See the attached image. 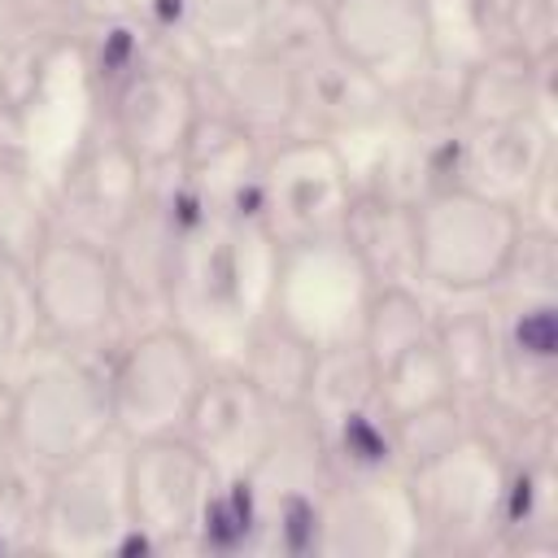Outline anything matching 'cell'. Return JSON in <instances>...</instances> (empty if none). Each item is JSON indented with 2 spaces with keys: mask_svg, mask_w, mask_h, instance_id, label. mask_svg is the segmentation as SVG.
I'll return each mask as SVG.
<instances>
[{
  "mask_svg": "<svg viewBox=\"0 0 558 558\" xmlns=\"http://www.w3.org/2000/svg\"><path fill=\"white\" fill-rule=\"evenodd\" d=\"M279 240L262 218L201 214L179 244L166 323H174L205 362H235L248 336L270 318Z\"/></svg>",
  "mask_w": 558,
  "mask_h": 558,
  "instance_id": "1",
  "label": "cell"
},
{
  "mask_svg": "<svg viewBox=\"0 0 558 558\" xmlns=\"http://www.w3.org/2000/svg\"><path fill=\"white\" fill-rule=\"evenodd\" d=\"M113 432L105 357L74 353L61 344H39L13 375V445L17 462L35 471H57Z\"/></svg>",
  "mask_w": 558,
  "mask_h": 558,
  "instance_id": "2",
  "label": "cell"
},
{
  "mask_svg": "<svg viewBox=\"0 0 558 558\" xmlns=\"http://www.w3.org/2000/svg\"><path fill=\"white\" fill-rule=\"evenodd\" d=\"M519 240V209L462 183L414 201V279L432 292H497L514 270Z\"/></svg>",
  "mask_w": 558,
  "mask_h": 558,
  "instance_id": "3",
  "label": "cell"
},
{
  "mask_svg": "<svg viewBox=\"0 0 558 558\" xmlns=\"http://www.w3.org/2000/svg\"><path fill=\"white\" fill-rule=\"evenodd\" d=\"M405 480L414 493L423 549L484 554L497 545L510 458L475 423L462 436H453L449 445H440L436 453L405 466Z\"/></svg>",
  "mask_w": 558,
  "mask_h": 558,
  "instance_id": "4",
  "label": "cell"
},
{
  "mask_svg": "<svg viewBox=\"0 0 558 558\" xmlns=\"http://www.w3.org/2000/svg\"><path fill=\"white\" fill-rule=\"evenodd\" d=\"M26 275L48 344L96 357H105V349L113 353L126 327V305L109 244L57 227L48 244L26 262Z\"/></svg>",
  "mask_w": 558,
  "mask_h": 558,
  "instance_id": "5",
  "label": "cell"
},
{
  "mask_svg": "<svg viewBox=\"0 0 558 558\" xmlns=\"http://www.w3.org/2000/svg\"><path fill=\"white\" fill-rule=\"evenodd\" d=\"M100 126V87L92 78L83 39L57 31L39 44L35 70L13 105L4 148H17L48 183L65 174L78 148Z\"/></svg>",
  "mask_w": 558,
  "mask_h": 558,
  "instance_id": "6",
  "label": "cell"
},
{
  "mask_svg": "<svg viewBox=\"0 0 558 558\" xmlns=\"http://www.w3.org/2000/svg\"><path fill=\"white\" fill-rule=\"evenodd\" d=\"M371 292H375V279L340 231L292 240V244H279L270 318L283 323L292 336H301L318 353L353 349Z\"/></svg>",
  "mask_w": 558,
  "mask_h": 558,
  "instance_id": "7",
  "label": "cell"
},
{
  "mask_svg": "<svg viewBox=\"0 0 558 558\" xmlns=\"http://www.w3.org/2000/svg\"><path fill=\"white\" fill-rule=\"evenodd\" d=\"M209 362L205 353L166 318L122 336L105 362L113 432L122 440L174 436L201 392Z\"/></svg>",
  "mask_w": 558,
  "mask_h": 558,
  "instance_id": "8",
  "label": "cell"
},
{
  "mask_svg": "<svg viewBox=\"0 0 558 558\" xmlns=\"http://www.w3.org/2000/svg\"><path fill=\"white\" fill-rule=\"evenodd\" d=\"M135 545L126 497V440L109 436L83 458L44 475L39 549L61 558L126 554Z\"/></svg>",
  "mask_w": 558,
  "mask_h": 558,
  "instance_id": "9",
  "label": "cell"
},
{
  "mask_svg": "<svg viewBox=\"0 0 558 558\" xmlns=\"http://www.w3.org/2000/svg\"><path fill=\"white\" fill-rule=\"evenodd\" d=\"M323 13H327L331 52L344 65L366 74L397 105L436 100L427 0H323Z\"/></svg>",
  "mask_w": 558,
  "mask_h": 558,
  "instance_id": "10",
  "label": "cell"
},
{
  "mask_svg": "<svg viewBox=\"0 0 558 558\" xmlns=\"http://www.w3.org/2000/svg\"><path fill=\"white\" fill-rule=\"evenodd\" d=\"M218 484V466L183 432L126 440V497L135 523L131 549H196V532Z\"/></svg>",
  "mask_w": 558,
  "mask_h": 558,
  "instance_id": "11",
  "label": "cell"
},
{
  "mask_svg": "<svg viewBox=\"0 0 558 558\" xmlns=\"http://www.w3.org/2000/svg\"><path fill=\"white\" fill-rule=\"evenodd\" d=\"M318 558H410L418 545V510L401 466L327 475L314 506Z\"/></svg>",
  "mask_w": 558,
  "mask_h": 558,
  "instance_id": "12",
  "label": "cell"
},
{
  "mask_svg": "<svg viewBox=\"0 0 558 558\" xmlns=\"http://www.w3.org/2000/svg\"><path fill=\"white\" fill-rule=\"evenodd\" d=\"M205 113L201 83L179 57H148L100 96L105 131L148 170H174Z\"/></svg>",
  "mask_w": 558,
  "mask_h": 558,
  "instance_id": "13",
  "label": "cell"
},
{
  "mask_svg": "<svg viewBox=\"0 0 558 558\" xmlns=\"http://www.w3.org/2000/svg\"><path fill=\"white\" fill-rule=\"evenodd\" d=\"M353 179L340 153L318 135H283L262 153V222L279 244L336 235L353 205Z\"/></svg>",
  "mask_w": 558,
  "mask_h": 558,
  "instance_id": "14",
  "label": "cell"
},
{
  "mask_svg": "<svg viewBox=\"0 0 558 558\" xmlns=\"http://www.w3.org/2000/svg\"><path fill=\"white\" fill-rule=\"evenodd\" d=\"M144 192H148V170L100 122L96 135L65 166V174L52 183L57 227L87 235L96 244H113V235L140 209Z\"/></svg>",
  "mask_w": 558,
  "mask_h": 558,
  "instance_id": "15",
  "label": "cell"
},
{
  "mask_svg": "<svg viewBox=\"0 0 558 558\" xmlns=\"http://www.w3.org/2000/svg\"><path fill=\"white\" fill-rule=\"evenodd\" d=\"M262 140L205 105L183 157L174 161V179L205 214L262 218Z\"/></svg>",
  "mask_w": 558,
  "mask_h": 558,
  "instance_id": "16",
  "label": "cell"
},
{
  "mask_svg": "<svg viewBox=\"0 0 558 558\" xmlns=\"http://www.w3.org/2000/svg\"><path fill=\"white\" fill-rule=\"evenodd\" d=\"M279 410L240 375V366L209 362L201 392L187 410L183 436L218 466V475H240L266 449Z\"/></svg>",
  "mask_w": 558,
  "mask_h": 558,
  "instance_id": "17",
  "label": "cell"
},
{
  "mask_svg": "<svg viewBox=\"0 0 558 558\" xmlns=\"http://www.w3.org/2000/svg\"><path fill=\"white\" fill-rule=\"evenodd\" d=\"M214 109L240 122L253 140L275 144L301 131V70L279 52L248 48L235 57L205 61Z\"/></svg>",
  "mask_w": 558,
  "mask_h": 558,
  "instance_id": "18",
  "label": "cell"
},
{
  "mask_svg": "<svg viewBox=\"0 0 558 558\" xmlns=\"http://www.w3.org/2000/svg\"><path fill=\"white\" fill-rule=\"evenodd\" d=\"M462 131V157H458V183L471 192H484L493 201H506L519 209V201L532 192L541 170L554 161V118L523 113L493 126H458Z\"/></svg>",
  "mask_w": 558,
  "mask_h": 558,
  "instance_id": "19",
  "label": "cell"
},
{
  "mask_svg": "<svg viewBox=\"0 0 558 558\" xmlns=\"http://www.w3.org/2000/svg\"><path fill=\"white\" fill-rule=\"evenodd\" d=\"M523 113L554 118V65H532L523 52L497 44L453 83L449 118L458 126H493Z\"/></svg>",
  "mask_w": 558,
  "mask_h": 558,
  "instance_id": "20",
  "label": "cell"
},
{
  "mask_svg": "<svg viewBox=\"0 0 558 558\" xmlns=\"http://www.w3.org/2000/svg\"><path fill=\"white\" fill-rule=\"evenodd\" d=\"M432 344L449 371L453 397L475 410L488 401L497 384V362H501V336H497V310L466 301L453 310L432 314Z\"/></svg>",
  "mask_w": 558,
  "mask_h": 558,
  "instance_id": "21",
  "label": "cell"
},
{
  "mask_svg": "<svg viewBox=\"0 0 558 558\" xmlns=\"http://www.w3.org/2000/svg\"><path fill=\"white\" fill-rule=\"evenodd\" d=\"M340 235L353 244L375 283H418L414 279V201L384 192H353Z\"/></svg>",
  "mask_w": 558,
  "mask_h": 558,
  "instance_id": "22",
  "label": "cell"
},
{
  "mask_svg": "<svg viewBox=\"0 0 558 558\" xmlns=\"http://www.w3.org/2000/svg\"><path fill=\"white\" fill-rule=\"evenodd\" d=\"M432 35V96L449 109L453 83L501 44V0H427Z\"/></svg>",
  "mask_w": 558,
  "mask_h": 558,
  "instance_id": "23",
  "label": "cell"
},
{
  "mask_svg": "<svg viewBox=\"0 0 558 558\" xmlns=\"http://www.w3.org/2000/svg\"><path fill=\"white\" fill-rule=\"evenodd\" d=\"M493 549L519 554H558V475L554 453L514 458L501 501V527Z\"/></svg>",
  "mask_w": 558,
  "mask_h": 558,
  "instance_id": "24",
  "label": "cell"
},
{
  "mask_svg": "<svg viewBox=\"0 0 558 558\" xmlns=\"http://www.w3.org/2000/svg\"><path fill=\"white\" fill-rule=\"evenodd\" d=\"M240 366V375L275 405V410H305L310 405V388H314V366H318V349H310L301 336H292L283 323L266 318L248 344L240 349V357L231 362Z\"/></svg>",
  "mask_w": 558,
  "mask_h": 558,
  "instance_id": "25",
  "label": "cell"
},
{
  "mask_svg": "<svg viewBox=\"0 0 558 558\" xmlns=\"http://www.w3.org/2000/svg\"><path fill=\"white\" fill-rule=\"evenodd\" d=\"M52 231H57L52 183L17 148H0V253L26 266L48 244Z\"/></svg>",
  "mask_w": 558,
  "mask_h": 558,
  "instance_id": "26",
  "label": "cell"
},
{
  "mask_svg": "<svg viewBox=\"0 0 558 558\" xmlns=\"http://www.w3.org/2000/svg\"><path fill=\"white\" fill-rule=\"evenodd\" d=\"M432 314L436 310L427 305L418 283H375L366 314H362V331H357V353L366 357L371 375L384 371L405 349H414L418 340H427Z\"/></svg>",
  "mask_w": 558,
  "mask_h": 558,
  "instance_id": "27",
  "label": "cell"
},
{
  "mask_svg": "<svg viewBox=\"0 0 558 558\" xmlns=\"http://www.w3.org/2000/svg\"><path fill=\"white\" fill-rule=\"evenodd\" d=\"M279 4L283 0H179L183 39L196 48L201 61L262 48Z\"/></svg>",
  "mask_w": 558,
  "mask_h": 558,
  "instance_id": "28",
  "label": "cell"
},
{
  "mask_svg": "<svg viewBox=\"0 0 558 558\" xmlns=\"http://www.w3.org/2000/svg\"><path fill=\"white\" fill-rule=\"evenodd\" d=\"M375 401L379 410L392 418V423H405L423 410H436L445 401H458L453 397V384H449V371L427 340H418L414 349H405L401 357H392L384 371H375Z\"/></svg>",
  "mask_w": 558,
  "mask_h": 558,
  "instance_id": "29",
  "label": "cell"
},
{
  "mask_svg": "<svg viewBox=\"0 0 558 558\" xmlns=\"http://www.w3.org/2000/svg\"><path fill=\"white\" fill-rule=\"evenodd\" d=\"M44 344L35 288L22 262L0 253V375H17L22 362Z\"/></svg>",
  "mask_w": 558,
  "mask_h": 558,
  "instance_id": "30",
  "label": "cell"
},
{
  "mask_svg": "<svg viewBox=\"0 0 558 558\" xmlns=\"http://www.w3.org/2000/svg\"><path fill=\"white\" fill-rule=\"evenodd\" d=\"M39 510H44V471L26 462L0 471V554L39 549Z\"/></svg>",
  "mask_w": 558,
  "mask_h": 558,
  "instance_id": "31",
  "label": "cell"
},
{
  "mask_svg": "<svg viewBox=\"0 0 558 558\" xmlns=\"http://www.w3.org/2000/svg\"><path fill=\"white\" fill-rule=\"evenodd\" d=\"M65 17L78 31H96V26H148L157 39L166 35H183V13L179 0H65Z\"/></svg>",
  "mask_w": 558,
  "mask_h": 558,
  "instance_id": "32",
  "label": "cell"
},
{
  "mask_svg": "<svg viewBox=\"0 0 558 558\" xmlns=\"http://www.w3.org/2000/svg\"><path fill=\"white\" fill-rule=\"evenodd\" d=\"M501 44L523 52L532 65H554L558 0H501Z\"/></svg>",
  "mask_w": 558,
  "mask_h": 558,
  "instance_id": "33",
  "label": "cell"
},
{
  "mask_svg": "<svg viewBox=\"0 0 558 558\" xmlns=\"http://www.w3.org/2000/svg\"><path fill=\"white\" fill-rule=\"evenodd\" d=\"M17 462V445H13V379L0 375V471H9Z\"/></svg>",
  "mask_w": 558,
  "mask_h": 558,
  "instance_id": "34",
  "label": "cell"
},
{
  "mask_svg": "<svg viewBox=\"0 0 558 558\" xmlns=\"http://www.w3.org/2000/svg\"><path fill=\"white\" fill-rule=\"evenodd\" d=\"M13 9L22 17V26H35L48 13H65V0H13ZM35 31H44V26H35Z\"/></svg>",
  "mask_w": 558,
  "mask_h": 558,
  "instance_id": "35",
  "label": "cell"
},
{
  "mask_svg": "<svg viewBox=\"0 0 558 558\" xmlns=\"http://www.w3.org/2000/svg\"><path fill=\"white\" fill-rule=\"evenodd\" d=\"M17 26H22V17H17L13 0H0V39H4L9 31H17Z\"/></svg>",
  "mask_w": 558,
  "mask_h": 558,
  "instance_id": "36",
  "label": "cell"
},
{
  "mask_svg": "<svg viewBox=\"0 0 558 558\" xmlns=\"http://www.w3.org/2000/svg\"><path fill=\"white\" fill-rule=\"evenodd\" d=\"M13 35V31H9ZM0 70H4V39H0Z\"/></svg>",
  "mask_w": 558,
  "mask_h": 558,
  "instance_id": "37",
  "label": "cell"
}]
</instances>
